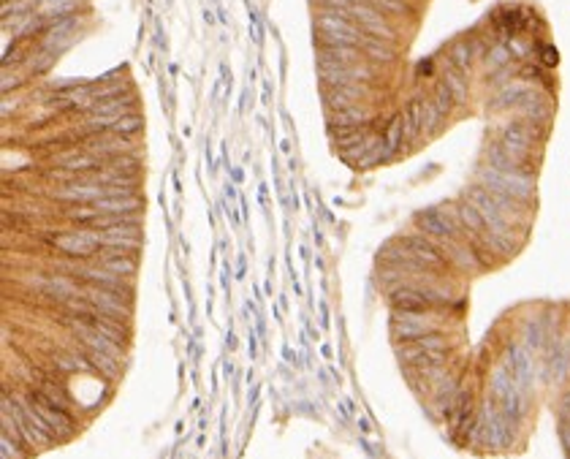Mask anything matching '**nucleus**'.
Listing matches in <instances>:
<instances>
[{
	"instance_id": "nucleus-1",
	"label": "nucleus",
	"mask_w": 570,
	"mask_h": 459,
	"mask_svg": "<svg viewBox=\"0 0 570 459\" xmlns=\"http://www.w3.org/2000/svg\"><path fill=\"white\" fill-rule=\"evenodd\" d=\"M24 400L30 402V408L41 416V421H44L54 435H71V432H73V419L68 416V411H65V408H60L54 400H49L41 389L27 392V394H24Z\"/></svg>"
},
{
	"instance_id": "nucleus-2",
	"label": "nucleus",
	"mask_w": 570,
	"mask_h": 459,
	"mask_svg": "<svg viewBox=\"0 0 570 459\" xmlns=\"http://www.w3.org/2000/svg\"><path fill=\"white\" fill-rule=\"evenodd\" d=\"M49 242L71 258H87L98 250V245H103V234L90 231V228H84V231H60V234H52Z\"/></svg>"
},
{
	"instance_id": "nucleus-3",
	"label": "nucleus",
	"mask_w": 570,
	"mask_h": 459,
	"mask_svg": "<svg viewBox=\"0 0 570 459\" xmlns=\"http://www.w3.org/2000/svg\"><path fill=\"white\" fill-rule=\"evenodd\" d=\"M318 73L323 79L326 87H345V84H356V82H369L372 79V68L364 63H353V65H318Z\"/></svg>"
},
{
	"instance_id": "nucleus-4",
	"label": "nucleus",
	"mask_w": 570,
	"mask_h": 459,
	"mask_svg": "<svg viewBox=\"0 0 570 459\" xmlns=\"http://www.w3.org/2000/svg\"><path fill=\"white\" fill-rule=\"evenodd\" d=\"M33 288L41 296H46V299L68 302L73 296H82L84 285H79L73 277H65V275H44V277H35L33 280Z\"/></svg>"
},
{
	"instance_id": "nucleus-5",
	"label": "nucleus",
	"mask_w": 570,
	"mask_h": 459,
	"mask_svg": "<svg viewBox=\"0 0 570 459\" xmlns=\"http://www.w3.org/2000/svg\"><path fill=\"white\" fill-rule=\"evenodd\" d=\"M54 196L63 198V201L92 204V201H98V198H106V185H101L95 179V174H90L84 179H73V182H68L65 188H60Z\"/></svg>"
},
{
	"instance_id": "nucleus-6",
	"label": "nucleus",
	"mask_w": 570,
	"mask_h": 459,
	"mask_svg": "<svg viewBox=\"0 0 570 459\" xmlns=\"http://www.w3.org/2000/svg\"><path fill=\"white\" fill-rule=\"evenodd\" d=\"M84 150L90 155H98V158H114V155L120 152H128L131 150V141H128V136H120V133H90L87 139H84Z\"/></svg>"
},
{
	"instance_id": "nucleus-7",
	"label": "nucleus",
	"mask_w": 570,
	"mask_h": 459,
	"mask_svg": "<svg viewBox=\"0 0 570 459\" xmlns=\"http://www.w3.org/2000/svg\"><path fill=\"white\" fill-rule=\"evenodd\" d=\"M323 98H326V109L329 111L348 109V106H353V103H361L364 98H367V87H364L361 82L345 84V87H326Z\"/></svg>"
},
{
	"instance_id": "nucleus-8",
	"label": "nucleus",
	"mask_w": 570,
	"mask_h": 459,
	"mask_svg": "<svg viewBox=\"0 0 570 459\" xmlns=\"http://www.w3.org/2000/svg\"><path fill=\"white\" fill-rule=\"evenodd\" d=\"M361 63L358 46L348 44H318V65H353Z\"/></svg>"
},
{
	"instance_id": "nucleus-9",
	"label": "nucleus",
	"mask_w": 570,
	"mask_h": 459,
	"mask_svg": "<svg viewBox=\"0 0 570 459\" xmlns=\"http://www.w3.org/2000/svg\"><path fill=\"white\" fill-rule=\"evenodd\" d=\"M98 215H117V218H128V215H136V209L141 207V201L133 193L128 196H106L98 198V201L90 204Z\"/></svg>"
},
{
	"instance_id": "nucleus-10",
	"label": "nucleus",
	"mask_w": 570,
	"mask_h": 459,
	"mask_svg": "<svg viewBox=\"0 0 570 459\" xmlns=\"http://www.w3.org/2000/svg\"><path fill=\"white\" fill-rule=\"evenodd\" d=\"M329 120H331L329 128H361L364 122L369 120V111H367L364 103H353V106H348V109L329 111Z\"/></svg>"
},
{
	"instance_id": "nucleus-11",
	"label": "nucleus",
	"mask_w": 570,
	"mask_h": 459,
	"mask_svg": "<svg viewBox=\"0 0 570 459\" xmlns=\"http://www.w3.org/2000/svg\"><path fill=\"white\" fill-rule=\"evenodd\" d=\"M90 111H92L95 117H120V114H133V98H131V95L106 98V101H98Z\"/></svg>"
},
{
	"instance_id": "nucleus-12",
	"label": "nucleus",
	"mask_w": 570,
	"mask_h": 459,
	"mask_svg": "<svg viewBox=\"0 0 570 459\" xmlns=\"http://www.w3.org/2000/svg\"><path fill=\"white\" fill-rule=\"evenodd\" d=\"M101 266L109 269V272H114V275H120V277H131L136 272V258H131V253L114 250V253H109V256H103Z\"/></svg>"
},
{
	"instance_id": "nucleus-13",
	"label": "nucleus",
	"mask_w": 570,
	"mask_h": 459,
	"mask_svg": "<svg viewBox=\"0 0 570 459\" xmlns=\"http://www.w3.org/2000/svg\"><path fill=\"white\" fill-rule=\"evenodd\" d=\"M82 356L87 359V364L92 370H98L101 375H117L120 372V359H114V356H109V353H101V351H90V348H82Z\"/></svg>"
},
{
	"instance_id": "nucleus-14",
	"label": "nucleus",
	"mask_w": 570,
	"mask_h": 459,
	"mask_svg": "<svg viewBox=\"0 0 570 459\" xmlns=\"http://www.w3.org/2000/svg\"><path fill=\"white\" fill-rule=\"evenodd\" d=\"M361 49H364V54H367L369 60H377V63H388V60H394V46L388 44V41H383V38H372V35H364V41H361Z\"/></svg>"
},
{
	"instance_id": "nucleus-15",
	"label": "nucleus",
	"mask_w": 570,
	"mask_h": 459,
	"mask_svg": "<svg viewBox=\"0 0 570 459\" xmlns=\"http://www.w3.org/2000/svg\"><path fill=\"white\" fill-rule=\"evenodd\" d=\"M448 60H451V65L464 71V68L470 65V60H473V44H470V41H456L448 52Z\"/></svg>"
},
{
	"instance_id": "nucleus-16",
	"label": "nucleus",
	"mask_w": 570,
	"mask_h": 459,
	"mask_svg": "<svg viewBox=\"0 0 570 459\" xmlns=\"http://www.w3.org/2000/svg\"><path fill=\"white\" fill-rule=\"evenodd\" d=\"M141 128V117H136V114H120V117H114V122H111V128H109V133H120V136H131L136 133Z\"/></svg>"
},
{
	"instance_id": "nucleus-17",
	"label": "nucleus",
	"mask_w": 570,
	"mask_h": 459,
	"mask_svg": "<svg viewBox=\"0 0 570 459\" xmlns=\"http://www.w3.org/2000/svg\"><path fill=\"white\" fill-rule=\"evenodd\" d=\"M508 57H511V52H508L505 46H494L492 49V65H503V63H508Z\"/></svg>"
},
{
	"instance_id": "nucleus-18",
	"label": "nucleus",
	"mask_w": 570,
	"mask_h": 459,
	"mask_svg": "<svg viewBox=\"0 0 570 459\" xmlns=\"http://www.w3.org/2000/svg\"><path fill=\"white\" fill-rule=\"evenodd\" d=\"M541 60L546 65H557V49H551V46H541Z\"/></svg>"
}]
</instances>
